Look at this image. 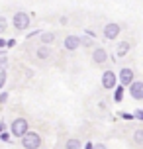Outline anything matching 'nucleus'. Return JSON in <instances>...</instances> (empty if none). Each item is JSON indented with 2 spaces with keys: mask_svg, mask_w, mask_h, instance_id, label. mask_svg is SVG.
<instances>
[{
  "mask_svg": "<svg viewBox=\"0 0 143 149\" xmlns=\"http://www.w3.org/2000/svg\"><path fill=\"white\" fill-rule=\"evenodd\" d=\"M92 61H94L96 65H104L106 61H108V51H106L104 47H96V49L92 51Z\"/></svg>",
  "mask_w": 143,
  "mask_h": 149,
  "instance_id": "1a4fd4ad",
  "label": "nucleus"
},
{
  "mask_svg": "<svg viewBox=\"0 0 143 149\" xmlns=\"http://www.w3.org/2000/svg\"><path fill=\"white\" fill-rule=\"evenodd\" d=\"M121 96H124V88H121V86H120V88L116 90V100L120 102V100H121Z\"/></svg>",
  "mask_w": 143,
  "mask_h": 149,
  "instance_id": "a211bd4d",
  "label": "nucleus"
},
{
  "mask_svg": "<svg viewBox=\"0 0 143 149\" xmlns=\"http://www.w3.org/2000/svg\"><path fill=\"white\" fill-rule=\"evenodd\" d=\"M4 130H6V126H4V122H2V124H0V134H2Z\"/></svg>",
  "mask_w": 143,
  "mask_h": 149,
  "instance_id": "b1692460",
  "label": "nucleus"
},
{
  "mask_svg": "<svg viewBox=\"0 0 143 149\" xmlns=\"http://www.w3.org/2000/svg\"><path fill=\"white\" fill-rule=\"evenodd\" d=\"M49 55H51V51H49V47H47V45H41V47H39L37 49V59H49Z\"/></svg>",
  "mask_w": 143,
  "mask_h": 149,
  "instance_id": "f8f14e48",
  "label": "nucleus"
},
{
  "mask_svg": "<svg viewBox=\"0 0 143 149\" xmlns=\"http://www.w3.org/2000/svg\"><path fill=\"white\" fill-rule=\"evenodd\" d=\"M120 31H121V28H120V24H116V22H110L104 26V37L110 39V41L120 36Z\"/></svg>",
  "mask_w": 143,
  "mask_h": 149,
  "instance_id": "39448f33",
  "label": "nucleus"
},
{
  "mask_svg": "<svg viewBox=\"0 0 143 149\" xmlns=\"http://www.w3.org/2000/svg\"><path fill=\"white\" fill-rule=\"evenodd\" d=\"M6 81H8V73H6V69H0V90L4 88Z\"/></svg>",
  "mask_w": 143,
  "mask_h": 149,
  "instance_id": "4468645a",
  "label": "nucleus"
},
{
  "mask_svg": "<svg viewBox=\"0 0 143 149\" xmlns=\"http://www.w3.org/2000/svg\"><path fill=\"white\" fill-rule=\"evenodd\" d=\"M129 96L133 100H143V82L141 81H133L129 84Z\"/></svg>",
  "mask_w": 143,
  "mask_h": 149,
  "instance_id": "0eeeda50",
  "label": "nucleus"
},
{
  "mask_svg": "<svg viewBox=\"0 0 143 149\" xmlns=\"http://www.w3.org/2000/svg\"><path fill=\"white\" fill-rule=\"evenodd\" d=\"M28 120L26 118H16L14 122H12V126H10V132H12V135H16V137H22L26 132H28Z\"/></svg>",
  "mask_w": 143,
  "mask_h": 149,
  "instance_id": "7ed1b4c3",
  "label": "nucleus"
},
{
  "mask_svg": "<svg viewBox=\"0 0 143 149\" xmlns=\"http://www.w3.org/2000/svg\"><path fill=\"white\" fill-rule=\"evenodd\" d=\"M8 100V92H0V104H4Z\"/></svg>",
  "mask_w": 143,
  "mask_h": 149,
  "instance_id": "6ab92c4d",
  "label": "nucleus"
},
{
  "mask_svg": "<svg viewBox=\"0 0 143 149\" xmlns=\"http://www.w3.org/2000/svg\"><path fill=\"white\" fill-rule=\"evenodd\" d=\"M22 145H24V149H39L41 147V135L28 130L22 135Z\"/></svg>",
  "mask_w": 143,
  "mask_h": 149,
  "instance_id": "f257e3e1",
  "label": "nucleus"
},
{
  "mask_svg": "<svg viewBox=\"0 0 143 149\" xmlns=\"http://www.w3.org/2000/svg\"><path fill=\"white\" fill-rule=\"evenodd\" d=\"M0 139H2V141H8V139H10V135H8L6 132H2V134H0Z\"/></svg>",
  "mask_w": 143,
  "mask_h": 149,
  "instance_id": "412c9836",
  "label": "nucleus"
},
{
  "mask_svg": "<svg viewBox=\"0 0 143 149\" xmlns=\"http://www.w3.org/2000/svg\"><path fill=\"white\" fill-rule=\"evenodd\" d=\"M8 28V22H6V18L4 16H0V33H4V30Z\"/></svg>",
  "mask_w": 143,
  "mask_h": 149,
  "instance_id": "dca6fc26",
  "label": "nucleus"
},
{
  "mask_svg": "<svg viewBox=\"0 0 143 149\" xmlns=\"http://www.w3.org/2000/svg\"><path fill=\"white\" fill-rule=\"evenodd\" d=\"M116 81H118V77H116L114 71H104V73H102V86H104L106 90H114Z\"/></svg>",
  "mask_w": 143,
  "mask_h": 149,
  "instance_id": "423d86ee",
  "label": "nucleus"
},
{
  "mask_svg": "<svg viewBox=\"0 0 143 149\" xmlns=\"http://www.w3.org/2000/svg\"><path fill=\"white\" fill-rule=\"evenodd\" d=\"M92 149H108V147H106L104 143H96V145H94V147H92Z\"/></svg>",
  "mask_w": 143,
  "mask_h": 149,
  "instance_id": "4be33fe9",
  "label": "nucleus"
},
{
  "mask_svg": "<svg viewBox=\"0 0 143 149\" xmlns=\"http://www.w3.org/2000/svg\"><path fill=\"white\" fill-rule=\"evenodd\" d=\"M6 65H8V59L6 57H0V69H6Z\"/></svg>",
  "mask_w": 143,
  "mask_h": 149,
  "instance_id": "aec40b11",
  "label": "nucleus"
},
{
  "mask_svg": "<svg viewBox=\"0 0 143 149\" xmlns=\"http://www.w3.org/2000/svg\"><path fill=\"white\" fill-rule=\"evenodd\" d=\"M129 49H131V43H128V41H120L116 53H118V57H126V55L129 53Z\"/></svg>",
  "mask_w": 143,
  "mask_h": 149,
  "instance_id": "9d476101",
  "label": "nucleus"
},
{
  "mask_svg": "<svg viewBox=\"0 0 143 149\" xmlns=\"http://www.w3.org/2000/svg\"><path fill=\"white\" fill-rule=\"evenodd\" d=\"M63 47L67 49V51H75L81 47V37L78 36H67L65 37V41H63Z\"/></svg>",
  "mask_w": 143,
  "mask_h": 149,
  "instance_id": "6e6552de",
  "label": "nucleus"
},
{
  "mask_svg": "<svg viewBox=\"0 0 143 149\" xmlns=\"http://www.w3.org/2000/svg\"><path fill=\"white\" fill-rule=\"evenodd\" d=\"M118 79H120L121 86H129L131 82L135 81V73H133V69H129V67H124V69L120 71V74H118Z\"/></svg>",
  "mask_w": 143,
  "mask_h": 149,
  "instance_id": "20e7f679",
  "label": "nucleus"
},
{
  "mask_svg": "<svg viewBox=\"0 0 143 149\" xmlns=\"http://www.w3.org/2000/svg\"><path fill=\"white\" fill-rule=\"evenodd\" d=\"M133 141H135L137 145H141V143H143V132H141V130H137L135 134H133Z\"/></svg>",
  "mask_w": 143,
  "mask_h": 149,
  "instance_id": "2eb2a0df",
  "label": "nucleus"
},
{
  "mask_svg": "<svg viewBox=\"0 0 143 149\" xmlns=\"http://www.w3.org/2000/svg\"><path fill=\"white\" fill-rule=\"evenodd\" d=\"M135 118H137V120H143V112H141V110L135 112Z\"/></svg>",
  "mask_w": 143,
  "mask_h": 149,
  "instance_id": "5701e85b",
  "label": "nucleus"
},
{
  "mask_svg": "<svg viewBox=\"0 0 143 149\" xmlns=\"http://www.w3.org/2000/svg\"><path fill=\"white\" fill-rule=\"evenodd\" d=\"M30 22H31V18L26 12H16L14 18H12V24H14L16 30H28L30 28Z\"/></svg>",
  "mask_w": 143,
  "mask_h": 149,
  "instance_id": "f03ea898",
  "label": "nucleus"
},
{
  "mask_svg": "<svg viewBox=\"0 0 143 149\" xmlns=\"http://www.w3.org/2000/svg\"><path fill=\"white\" fill-rule=\"evenodd\" d=\"M65 149H81V141L75 139V137H71L67 141V145H65Z\"/></svg>",
  "mask_w": 143,
  "mask_h": 149,
  "instance_id": "ddd939ff",
  "label": "nucleus"
},
{
  "mask_svg": "<svg viewBox=\"0 0 143 149\" xmlns=\"http://www.w3.org/2000/svg\"><path fill=\"white\" fill-rule=\"evenodd\" d=\"M81 43H83L84 47H90V45H92V39H88V37H81Z\"/></svg>",
  "mask_w": 143,
  "mask_h": 149,
  "instance_id": "f3484780",
  "label": "nucleus"
},
{
  "mask_svg": "<svg viewBox=\"0 0 143 149\" xmlns=\"http://www.w3.org/2000/svg\"><path fill=\"white\" fill-rule=\"evenodd\" d=\"M39 36H41V43H43V45H47V47H49V45H51L53 41H55V33H51V31L39 33Z\"/></svg>",
  "mask_w": 143,
  "mask_h": 149,
  "instance_id": "9b49d317",
  "label": "nucleus"
}]
</instances>
